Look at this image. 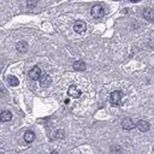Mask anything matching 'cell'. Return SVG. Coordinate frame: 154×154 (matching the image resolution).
<instances>
[{
  "label": "cell",
  "instance_id": "obj_1",
  "mask_svg": "<svg viewBox=\"0 0 154 154\" xmlns=\"http://www.w3.org/2000/svg\"><path fill=\"white\" fill-rule=\"evenodd\" d=\"M90 13H91V17L93 18H96V19L102 18L106 14V7L102 4H96V5H94L91 7Z\"/></svg>",
  "mask_w": 154,
  "mask_h": 154
},
{
  "label": "cell",
  "instance_id": "obj_5",
  "mask_svg": "<svg viewBox=\"0 0 154 154\" xmlns=\"http://www.w3.org/2000/svg\"><path fill=\"white\" fill-rule=\"evenodd\" d=\"M85 29H87V24H85L83 20H77V22L73 24V30H75L76 32H78V34L84 32Z\"/></svg>",
  "mask_w": 154,
  "mask_h": 154
},
{
  "label": "cell",
  "instance_id": "obj_19",
  "mask_svg": "<svg viewBox=\"0 0 154 154\" xmlns=\"http://www.w3.org/2000/svg\"><path fill=\"white\" fill-rule=\"evenodd\" d=\"M116 1H118V0H116Z\"/></svg>",
  "mask_w": 154,
  "mask_h": 154
},
{
  "label": "cell",
  "instance_id": "obj_6",
  "mask_svg": "<svg viewBox=\"0 0 154 154\" xmlns=\"http://www.w3.org/2000/svg\"><path fill=\"white\" fill-rule=\"evenodd\" d=\"M40 76H41V69H40L38 66H34V67L29 71V77H30L31 79H34V81H38Z\"/></svg>",
  "mask_w": 154,
  "mask_h": 154
},
{
  "label": "cell",
  "instance_id": "obj_11",
  "mask_svg": "<svg viewBox=\"0 0 154 154\" xmlns=\"http://www.w3.org/2000/svg\"><path fill=\"white\" fill-rule=\"evenodd\" d=\"M16 48L19 53H25L28 51V43L25 41H19L17 45H16Z\"/></svg>",
  "mask_w": 154,
  "mask_h": 154
},
{
  "label": "cell",
  "instance_id": "obj_15",
  "mask_svg": "<svg viewBox=\"0 0 154 154\" xmlns=\"http://www.w3.org/2000/svg\"><path fill=\"white\" fill-rule=\"evenodd\" d=\"M26 2H28L29 8H34L36 6V0H26Z\"/></svg>",
  "mask_w": 154,
  "mask_h": 154
},
{
  "label": "cell",
  "instance_id": "obj_16",
  "mask_svg": "<svg viewBox=\"0 0 154 154\" xmlns=\"http://www.w3.org/2000/svg\"><path fill=\"white\" fill-rule=\"evenodd\" d=\"M51 154H59V153H58L57 150H52V152H51Z\"/></svg>",
  "mask_w": 154,
  "mask_h": 154
},
{
  "label": "cell",
  "instance_id": "obj_14",
  "mask_svg": "<svg viewBox=\"0 0 154 154\" xmlns=\"http://www.w3.org/2000/svg\"><path fill=\"white\" fill-rule=\"evenodd\" d=\"M7 82H8V84H10L11 87H17V85L19 84L18 78H17V77H14V76H8Z\"/></svg>",
  "mask_w": 154,
  "mask_h": 154
},
{
  "label": "cell",
  "instance_id": "obj_3",
  "mask_svg": "<svg viewBox=\"0 0 154 154\" xmlns=\"http://www.w3.org/2000/svg\"><path fill=\"white\" fill-rule=\"evenodd\" d=\"M81 90L76 87V85H70L69 87V89H67V95L70 96V97H73V99H78L79 96H81Z\"/></svg>",
  "mask_w": 154,
  "mask_h": 154
},
{
  "label": "cell",
  "instance_id": "obj_9",
  "mask_svg": "<svg viewBox=\"0 0 154 154\" xmlns=\"http://www.w3.org/2000/svg\"><path fill=\"white\" fill-rule=\"evenodd\" d=\"M143 17L148 20V22H153L154 20V10L150 7H147L143 10Z\"/></svg>",
  "mask_w": 154,
  "mask_h": 154
},
{
  "label": "cell",
  "instance_id": "obj_8",
  "mask_svg": "<svg viewBox=\"0 0 154 154\" xmlns=\"http://www.w3.org/2000/svg\"><path fill=\"white\" fill-rule=\"evenodd\" d=\"M122 128H123L124 130H131V129L135 128V123H134L130 118H124V119L122 120Z\"/></svg>",
  "mask_w": 154,
  "mask_h": 154
},
{
  "label": "cell",
  "instance_id": "obj_13",
  "mask_svg": "<svg viewBox=\"0 0 154 154\" xmlns=\"http://www.w3.org/2000/svg\"><path fill=\"white\" fill-rule=\"evenodd\" d=\"M24 140H25V142L31 143V142L35 140V134H34V131H30V130L25 131V134H24Z\"/></svg>",
  "mask_w": 154,
  "mask_h": 154
},
{
  "label": "cell",
  "instance_id": "obj_17",
  "mask_svg": "<svg viewBox=\"0 0 154 154\" xmlns=\"http://www.w3.org/2000/svg\"><path fill=\"white\" fill-rule=\"evenodd\" d=\"M129 1H131V2H138L140 0H129Z\"/></svg>",
  "mask_w": 154,
  "mask_h": 154
},
{
  "label": "cell",
  "instance_id": "obj_12",
  "mask_svg": "<svg viewBox=\"0 0 154 154\" xmlns=\"http://www.w3.org/2000/svg\"><path fill=\"white\" fill-rule=\"evenodd\" d=\"M72 67L77 71H83V70H85V63L83 60H77L72 64Z\"/></svg>",
  "mask_w": 154,
  "mask_h": 154
},
{
  "label": "cell",
  "instance_id": "obj_18",
  "mask_svg": "<svg viewBox=\"0 0 154 154\" xmlns=\"http://www.w3.org/2000/svg\"><path fill=\"white\" fill-rule=\"evenodd\" d=\"M0 154H4V152H2V150H0Z\"/></svg>",
  "mask_w": 154,
  "mask_h": 154
},
{
  "label": "cell",
  "instance_id": "obj_2",
  "mask_svg": "<svg viewBox=\"0 0 154 154\" xmlns=\"http://www.w3.org/2000/svg\"><path fill=\"white\" fill-rule=\"evenodd\" d=\"M109 101L113 106H119L122 105L123 101V93L120 90H114L109 94Z\"/></svg>",
  "mask_w": 154,
  "mask_h": 154
},
{
  "label": "cell",
  "instance_id": "obj_7",
  "mask_svg": "<svg viewBox=\"0 0 154 154\" xmlns=\"http://www.w3.org/2000/svg\"><path fill=\"white\" fill-rule=\"evenodd\" d=\"M136 126H137V129H138L140 131L147 132V131L149 130V128H150V124H149L147 120H138V122L136 123Z\"/></svg>",
  "mask_w": 154,
  "mask_h": 154
},
{
  "label": "cell",
  "instance_id": "obj_10",
  "mask_svg": "<svg viewBox=\"0 0 154 154\" xmlns=\"http://www.w3.org/2000/svg\"><path fill=\"white\" fill-rule=\"evenodd\" d=\"M12 119V113L10 111H2L0 113V120L6 123V122H10Z\"/></svg>",
  "mask_w": 154,
  "mask_h": 154
},
{
  "label": "cell",
  "instance_id": "obj_4",
  "mask_svg": "<svg viewBox=\"0 0 154 154\" xmlns=\"http://www.w3.org/2000/svg\"><path fill=\"white\" fill-rule=\"evenodd\" d=\"M38 81H40L41 87H43V88L48 87V85L52 83V78H51V76H49L48 73H43V75H41L40 78H38Z\"/></svg>",
  "mask_w": 154,
  "mask_h": 154
}]
</instances>
